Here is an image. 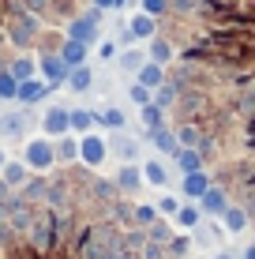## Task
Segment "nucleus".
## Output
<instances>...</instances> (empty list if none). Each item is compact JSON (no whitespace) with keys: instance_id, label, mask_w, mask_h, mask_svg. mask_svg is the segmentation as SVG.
I'll return each instance as SVG.
<instances>
[{"instance_id":"obj_23","label":"nucleus","mask_w":255,"mask_h":259,"mask_svg":"<svg viewBox=\"0 0 255 259\" xmlns=\"http://www.w3.org/2000/svg\"><path fill=\"white\" fill-rule=\"evenodd\" d=\"M75 158H79V143L68 139V136H60V143H57V162H75Z\"/></svg>"},{"instance_id":"obj_15","label":"nucleus","mask_w":255,"mask_h":259,"mask_svg":"<svg viewBox=\"0 0 255 259\" xmlns=\"http://www.w3.org/2000/svg\"><path fill=\"white\" fill-rule=\"evenodd\" d=\"M143 181H146V184H154V188H165V184H169V169H165V162L150 158V162L143 165Z\"/></svg>"},{"instance_id":"obj_34","label":"nucleus","mask_w":255,"mask_h":259,"mask_svg":"<svg viewBox=\"0 0 255 259\" xmlns=\"http://www.w3.org/2000/svg\"><path fill=\"white\" fill-rule=\"evenodd\" d=\"M101 259H131L128 255V244H124V240H109V252H105Z\"/></svg>"},{"instance_id":"obj_1","label":"nucleus","mask_w":255,"mask_h":259,"mask_svg":"<svg viewBox=\"0 0 255 259\" xmlns=\"http://www.w3.org/2000/svg\"><path fill=\"white\" fill-rule=\"evenodd\" d=\"M23 162L30 169H38V173H45V169L57 162V147H53L49 139H26L23 147Z\"/></svg>"},{"instance_id":"obj_19","label":"nucleus","mask_w":255,"mask_h":259,"mask_svg":"<svg viewBox=\"0 0 255 259\" xmlns=\"http://www.w3.org/2000/svg\"><path fill=\"white\" fill-rule=\"evenodd\" d=\"M26 162H4V169H0V177H4V184L8 188H19V184L26 181Z\"/></svg>"},{"instance_id":"obj_41","label":"nucleus","mask_w":255,"mask_h":259,"mask_svg":"<svg viewBox=\"0 0 255 259\" xmlns=\"http://www.w3.org/2000/svg\"><path fill=\"white\" fill-rule=\"evenodd\" d=\"M94 8H101V12L105 8H120V0H94Z\"/></svg>"},{"instance_id":"obj_29","label":"nucleus","mask_w":255,"mask_h":259,"mask_svg":"<svg viewBox=\"0 0 255 259\" xmlns=\"http://www.w3.org/2000/svg\"><path fill=\"white\" fill-rule=\"evenodd\" d=\"M128 98H131V102L139 105V109H143L146 102H154V91H150V87H143V83H135V87L128 91Z\"/></svg>"},{"instance_id":"obj_32","label":"nucleus","mask_w":255,"mask_h":259,"mask_svg":"<svg viewBox=\"0 0 255 259\" xmlns=\"http://www.w3.org/2000/svg\"><path fill=\"white\" fill-rule=\"evenodd\" d=\"M135 222H139V226H154V222H158V207H146V203L135 207Z\"/></svg>"},{"instance_id":"obj_37","label":"nucleus","mask_w":255,"mask_h":259,"mask_svg":"<svg viewBox=\"0 0 255 259\" xmlns=\"http://www.w3.org/2000/svg\"><path fill=\"white\" fill-rule=\"evenodd\" d=\"M45 195V181H34V184H26V199H41Z\"/></svg>"},{"instance_id":"obj_17","label":"nucleus","mask_w":255,"mask_h":259,"mask_svg":"<svg viewBox=\"0 0 255 259\" xmlns=\"http://www.w3.org/2000/svg\"><path fill=\"white\" fill-rule=\"evenodd\" d=\"M177 165H180V173H195V169H203V158H199V150L195 147H177Z\"/></svg>"},{"instance_id":"obj_3","label":"nucleus","mask_w":255,"mask_h":259,"mask_svg":"<svg viewBox=\"0 0 255 259\" xmlns=\"http://www.w3.org/2000/svg\"><path fill=\"white\" fill-rule=\"evenodd\" d=\"M79 158H83L86 165H94L98 169L105 158H109V143H105L101 136H90V132H86L83 139H79Z\"/></svg>"},{"instance_id":"obj_44","label":"nucleus","mask_w":255,"mask_h":259,"mask_svg":"<svg viewBox=\"0 0 255 259\" xmlns=\"http://www.w3.org/2000/svg\"><path fill=\"white\" fill-rule=\"evenodd\" d=\"M218 259H233V255H218Z\"/></svg>"},{"instance_id":"obj_28","label":"nucleus","mask_w":255,"mask_h":259,"mask_svg":"<svg viewBox=\"0 0 255 259\" xmlns=\"http://www.w3.org/2000/svg\"><path fill=\"white\" fill-rule=\"evenodd\" d=\"M19 94V79L12 71H0V98H15Z\"/></svg>"},{"instance_id":"obj_5","label":"nucleus","mask_w":255,"mask_h":259,"mask_svg":"<svg viewBox=\"0 0 255 259\" xmlns=\"http://www.w3.org/2000/svg\"><path fill=\"white\" fill-rule=\"evenodd\" d=\"M154 34H158V19H154V15H146V12H139V15H131L124 41H143V38H154Z\"/></svg>"},{"instance_id":"obj_33","label":"nucleus","mask_w":255,"mask_h":259,"mask_svg":"<svg viewBox=\"0 0 255 259\" xmlns=\"http://www.w3.org/2000/svg\"><path fill=\"white\" fill-rule=\"evenodd\" d=\"M177 139H180V147H199V132L191 128V124H184V128L177 132Z\"/></svg>"},{"instance_id":"obj_31","label":"nucleus","mask_w":255,"mask_h":259,"mask_svg":"<svg viewBox=\"0 0 255 259\" xmlns=\"http://www.w3.org/2000/svg\"><path fill=\"white\" fill-rule=\"evenodd\" d=\"M98 124H105V128H124V113L120 109H105V113H98Z\"/></svg>"},{"instance_id":"obj_16","label":"nucleus","mask_w":255,"mask_h":259,"mask_svg":"<svg viewBox=\"0 0 255 259\" xmlns=\"http://www.w3.org/2000/svg\"><path fill=\"white\" fill-rule=\"evenodd\" d=\"M177 226H180V229H199V226H203V207L184 203V207L177 210Z\"/></svg>"},{"instance_id":"obj_43","label":"nucleus","mask_w":255,"mask_h":259,"mask_svg":"<svg viewBox=\"0 0 255 259\" xmlns=\"http://www.w3.org/2000/svg\"><path fill=\"white\" fill-rule=\"evenodd\" d=\"M0 169H4V150H0Z\"/></svg>"},{"instance_id":"obj_7","label":"nucleus","mask_w":255,"mask_h":259,"mask_svg":"<svg viewBox=\"0 0 255 259\" xmlns=\"http://www.w3.org/2000/svg\"><path fill=\"white\" fill-rule=\"evenodd\" d=\"M34 38H38V19H34V15H15L12 41H15V46H30Z\"/></svg>"},{"instance_id":"obj_35","label":"nucleus","mask_w":255,"mask_h":259,"mask_svg":"<svg viewBox=\"0 0 255 259\" xmlns=\"http://www.w3.org/2000/svg\"><path fill=\"white\" fill-rule=\"evenodd\" d=\"M143 12L158 19V15H165V12H169V0H143Z\"/></svg>"},{"instance_id":"obj_13","label":"nucleus","mask_w":255,"mask_h":259,"mask_svg":"<svg viewBox=\"0 0 255 259\" xmlns=\"http://www.w3.org/2000/svg\"><path fill=\"white\" fill-rule=\"evenodd\" d=\"M139 83L150 87V91H158V87L165 83V64H158V60H146V64L139 68Z\"/></svg>"},{"instance_id":"obj_14","label":"nucleus","mask_w":255,"mask_h":259,"mask_svg":"<svg viewBox=\"0 0 255 259\" xmlns=\"http://www.w3.org/2000/svg\"><path fill=\"white\" fill-rule=\"evenodd\" d=\"M86 49H90V46H83V41L68 38L64 46H60V57H64V64H68V68H75V64H86Z\"/></svg>"},{"instance_id":"obj_25","label":"nucleus","mask_w":255,"mask_h":259,"mask_svg":"<svg viewBox=\"0 0 255 259\" xmlns=\"http://www.w3.org/2000/svg\"><path fill=\"white\" fill-rule=\"evenodd\" d=\"M143 64H146V57H143L139 49H128V53H120V68H124V71H139Z\"/></svg>"},{"instance_id":"obj_11","label":"nucleus","mask_w":255,"mask_h":259,"mask_svg":"<svg viewBox=\"0 0 255 259\" xmlns=\"http://www.w3.org/2000/svg\"><path fill=\"white\" fill-rule=\"evenodd\" d=\"M68 87H72L75 94H83V91H90L94 87V71L86 68V64H75V68H68V79H64Z\"/></svg>"},{"instance_id":"obj_21","label":"nucleus","mask_w":255,"mask_h":259,"mask_svg":"<svg viewBox=\"0 0 255 259\" xmlns=\"http://www.w3.org/2000/svg\"><path fill=\"white\" fill-rule=\"evenodd\" d=\"M0 132H4L8 139H19L26 132V117H23V113H8V117L0 120Z\"/></svg>"},{"instance_id":"obj_12","label":"nucleus","mask_w":255,"mask_h":259,"mask_svg":"<svg viewBox=\"0 0 255 259\" xmlns=\"http://www.w3.org/2000/svg\"><path fill=\"white\" fill-rule=\"evenodd\" d=\"M150 143L158 150H162V154H177V147H180V139H177V132H169L162 124V128H150Z\"/></svg>"},{"instance_id":"obj_22","label":"nucleus","mask_w":255,"mask_h":259,"mask_svg":"<svg viewBox=\"0 0 255 259\" xmlns=\"http://www.w3.org/2000/svg\"><path fill=\"white\" fill-rule=\"evenodd\" d=\"M222 218H225V229H229V233H240V229L248 226V210L244 207H225Z\"/></svg>"},{"instance_id":"obj_8","label":"nucleus","mask_w":255,"mask_h":259,"mask_svg":"<svg viewBox=\"0 0 255 259\" xmlns=\"http://www.w3.org/2000/svg\"><path fill=\"white\" fill-rule=\"evenodd\" d=\"M49 91H53V87L45 83V79H23V83H19V94H15V98H19L23 105H38Z\"/></svg>"},{"instance_id":"obj_4","label":"nucleus","mask_w":255,"mask_h":259,"mask_svg":"<svg viewBox=\"0 0 255 259\" xmlns=\"http://www.w3.org/2000/svg\"><path fill=\"white\" fill-rule=\"evenodd\" d=\"M38 71H41V79H45L49 87H60L68 79V64H64L60 53H45V57H38Z\"/></svg>"},{"instance_id":"obj_40","label":"nucleus","mask_w":255,"mask_h":259,"mask_svg":"<svg viewBox=\"0 0 255 259\" xmlns=\"http://www.w3.org/2000/svg\"><path fill=\"white\" fill-rule=\"evenodd\" d=\"M173 252H177V255H184V252H188V237H177V240H173Z\"/></svg>"},{"instance_id":"obj_36","label":"nucleus","mask_w":255,"mask_h":259,"mask_svg":"<svg viewBox=\"0 0 255 259\" xmlns=\"http://www.w3.org/2000/svg\"><path fill=\"white\" fill-rule=\"evenodd\" d=\"M177 210H180L177 195H162V199H158V214H177Z\"/></svg>"},{"instance_id":"obj_6","label":"nucleus","mask_w":255,"mask_h":259,"mask_svg":"<svg viewBox=\"0 0 255 259\" xmlns=\"http://www.w3.org/2000/svg\"><path fill=\"white\" fill-rule=\"evenodd\" d=\"M199 207H203V214H210V218H222L225 207H229V195H225L222 188H214V184H210V188L199 195Z\"/></svg>"},{"instance_id":"obj_30","label":"nucleus","mask_w":255,"mask_h":259,"mask_svg":"<svg viewBox=\"0 0 255 259\" xmlns=\"http://www.w3.org/2000/svg\"><path fill=\"white\" fill-rule=\"evenodd\" d=\"M154 102L162 105V109H165V105H173V102H177V87L162 83V87H158V91H154Z\"/></svg>"},{"instance_id":"obj_38","label":"nucleus","mask_w":255,"mask_h":259,"mask_svg":"<svg viewBox=\"0 0 255 259\" xmlns=\"http://www.w3.org/2000/svg\"><path fill=\"white\" fill-rule=\"evenodd\" d=\"M135 139H124V143H120V154H124V162H131V158H135Z\"/></svg>"},{"instance_id":"obj_42","label":"nucleus","mask_w":255,"mask_h":259,"mask_svg":"<svg viewBox=\"0 0 255 259\" xmlns=\"http://www.w3.org/2000/svg\"><path fill=\"white\" fill-rule=\"evenodd\" d=\"M244 259H255V244L248 248V252H244Z\"/></svg>"},{"instance_id":"obj_10","label":"nucleus","mask_w":255,"mask_h":259,"mask_svg":"<svg viewBox=\"0 0 255 259\" xmlns=\"http://www.w3.org/2000/svg\"><path fill=\"white\" fill-rule=\"evenodd\" d=\"M184 199H199L207 188H210V177L203 173V169H195V173H184Z\"/></svg>"},{"instance_id":"obj_20","label":"nucleus","mask_w":255,"mask_h":259,"mask_svg":"<svg viewBox=\"0 0 255 259\" xmlns=\"http://www.w3.org/2000/svg\"><path fill=\"white\" fill-rule=\"evenodd\" d=\"M94 120H98V113H90V109H72L68 113V124H72V132H90L94 128Z\"/></svg>"},{"instance_id":"obj_9","label":"nucleus","mask_w":255,"mask_h":259,"mask_svg":"<svg viewBox=\"0 0 255 259\" xmlns=\"http://www.w3.org/2000/svg\"><path fill=\"white\" fill-rule=\"evenodd\" d=\"M41 128H45V136H68V132H72V124H68V109L53 105V109L45 113V120H41Z\"/></svg>"},{"instance_id":"obj_27","label":"nucleus","mask_w":255,"mask_h":259,"mask_svg":"<svg viewBox=\"0 0 255 259\" xmlns=\"http://www.w3.org/2000/svg\"><path fill=\"white\" fill-rule=\"evenodd\" d=\"M34 68H38V64H34L30 57H19V60L12 64V75L19 79V83H23V79H34Z\"/></svg>"},{"instance_id":"obj_18","label":"nucleus","mask_w":255,"mask_h":259,"mask_svg":"<svg viewBox=\"0 0 255 259\" xmlns=\"http://www.w3.org/2000/svg\"><path fill=\"white\" fill-rule=\"evenodd\" d=\"M139 184H143V169L124 165V169L117 173V188H120V192H139Z\"/></svg>"},{"instance_id":"obj_2","label":"nucleus","mask_w":255,"mask_h":259,"mask_svg":"<svg viewBox=\"0 0 255 259\" xmlns=\"http://www.w3.org/2000/svg\"><path fill=\"white\" fill-rule=\"evenodd\" d=\"M98 23H101V8H90L86 15H79V19L68 23V38L83 41V46H94V41H98Z\"/></svg>"},{"instance_id":"obj_39","label":"nucleus","mask_w":255,"mask_h":259,"mask_svg":"<svg viewBox=\"0 0 255 259\" xmlns=\"http://www.w3.org/2000/svg\"><path fill=\"white\" fill-rule=\"evenodd\" d=\"M169 8H177V12H191V8H195V0H169Z\"/></svg>"},{"instance_id":"obj_26","label":"nucleus","mask_w":255,"mask_h":259,"mask_svg":"<svg viewBox=\"0 0 255 259\" xmlns=\"http://www.w3.org/2000/svg\"><path fill=\"white\" fill-rule=\"evenodd\" d=\"M143 124H146V128H162V105H158V102H146L143 105Z\"/></svg>"},{"instance_id":"obj_24","label":"nucleus","mask_w":255,"mask_h":259,"mask_svg":"<svg viewBox=\"0 0 255 259\" xmlns=\"http://www.w3.org/2000/svg\"><path fill=\"white\" fill-rule=\"evenodd\" d=\"M173 57V46L165 38H150V60H158V64H169Z\"/></svg>"}]
</instances>
